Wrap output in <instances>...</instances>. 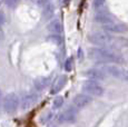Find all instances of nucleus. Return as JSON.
Instances as JSON below:
<instances>
[{"label":"nucleus","mask_w":128,"mask_h":127,"mask_svg":"<svg viewBox=\"0 0 128 127\" xmlns=\"http://www.w3.org/2000/svg\"><path fill=\"white\" fill-rule=\"evenodd\" d=\"M88 57L92 60L100 64H122V58L116 52L105 49V48L98 47V48H90L88 50Z\"/></svg>","instance_id":"obj_1"},{"label":"nucleus","mask_w":128,"mask_h":127,"mask_svg":"<svg viewBox=\"0 0 128 127\" xmlns=\"http://www.w3.org/2000/svg\"><path fill=\"white\" fill-rule=\"evenodd\" d=\"M88 40L92 45L104 47L114 42V37L112 34L106 32V31H92L88 35Z\"/></svg>","instance_id":"obj_2"},{"label":"nucleus","mask_w":128,"mask_h":127,"mask_svg":"<svg viewBox=\"0 0 128 127\" xmlns=\"http://www.w3.org/2000/svg\"><path fill=\"white\" fill-rule=\"evenodd\" d=\"M102 69L104 70V72L107 76L114 77L118 80H122V82H128V69L126 68H122L116 65L109 64V65L102 66Z\"/></svg>","instance_id":"obj_3"},{"label":"nucleus","mask_w":128,"mask_h":127,"mask_svg":"<svg viewBox=\"0 0 128 127\" xmlns=\"http://www.w3.org/2000/svg\"><path fill=\"white\" fill-rule=\"evenodd\" d=\"M82 90L86 92V95L94 97H102L105 92L104 87L95 80H86L82 84Z\"/></svg>","instance_id":"obj_4"},{"label":"nucleus","mask_w":128,"mask_h":127,"mask_svg":"<svg viewBox=\"0 0 128 127\" xmlns=\"http://www.w3.org/2000/svg\"><path fill=\"white\" fill-rule=\"evenodd\" d=\"M19 104L20 102H19L18 96L14 92H10V94L6 95V97L4 99V110L9 115L14 114L18 109Z\"/></svg>","instance_id":"obj_5"},{"label":"nucleus","mask_w":128,"mask_h":127,"mask_svg":"<svg viewBox=\"0 0 128 127\" xmlns=\"http://www.w3.org/2000/svg\"><path fill=\"white\" fill-rule=\"evenodd\" d=\"M102 28H104L105 31L112 34H125L128 31V26L126 24L117 21V19L106 24V25H102Z\"/></svg>","instance_id":"obj_6"},{"label":"nucleus","mask_w":128,"mask_h":127,"mask_svg":"<svg viewBox=\"0 0 128 127\" xmlns=\"http://www.w3.org/2000/svg\"><path fill=\"white\" fill-rule=\"evenodd\" d=\"M77 117V109L71 105L67 109L62 112L60 115L58 116V123L59 124H65V123H74L76 120Z\"/></svg>","instance_id":"obj_7"},{"label":"nucleus","mask_w":128,"mask_h":127,"mask_svg":"<svg viewBox=\"0 0 128 127\" xmlns=\"http://www.w3.org/2000/svg\"><path fill=\"white\" fill-rule=\"evenodd\" d=\"M92 102V98L89 96V95L78 94L72 98V106L78 110V109L85 108V107L88 106Z\"/></svg>","instance_id":"obj_8"},{"label":"nucleus","mask_w":128,"mask_h":127,"mask_svg":"<svg viewBox=\"0 0 128 127\" xmlns=\"http://www.w3.org/2000/svg\"><path fill=\"white\" fill-rule=\"evenodd\" d=\"M115 17L112 16V14H110L108 10H100L98 11L97 14H95V17H94V20L96 21V22L100 24V25H106V24L110 22V21L115 20Z\"/></svg>","instance_id":"obj_9"},{"label":"nucleus","mask_w":128,"mask_h":127,"mask_svg":"<svg viewBox=\"0 0 128 127\" xmlns=\"http://www.w3.org/2000/svg\"><path fill=\"white\" fill-rule=\"evenodd\" d=\"M86 76L89 78V80H95V82H98V80H104L107 78V75L104 72V70L100 68H90L89 70L86 72Z\"/></svg>","instance_id":"obj_10"},{"label":"nucleus","mask_w":128,"mask_h":127,"mask_svg":"<svg viewBox=\"0 0 128 127\" xmlns=\"http://www.w3.org/2000/svg\"><path fill=\"white\" fill-rule=\"evenodd\" d=\"M38 100V95L36 94H28V95H24L21 99V108L24 110L26 109H29L30 107H32L37 102Z\"/></svg>","instance_id":"obj_11"},{"label":"nucleus","mask_w":128,"mask_h":127,"mask_svg":"<svg viewBox=\"0 0 128 127\" xmlns=\"http://www.w3.org/2000/svg\"><path fill=\"white\" fill-rule=\"evenodd\" d=\"M51 82V77L47 76V77H39L37 78L35 80V88L38 90V92H42V90H45L47 87L49 86V84H50Z\"/></svg>","instance_id":"obj_12"},{"label":"nucleus","mask_w":128,"mask_h":127,"mask_svg":"<svg viewBox=\"0 0 128 127\" xmlns=\"http://www.w3.org/2000/svg\"><path fill=\"white\" fill-rule=\"evenodd\" d=\"M49 32H51V35H60L62 31V27H61V22L59 19H54L52 21H50L48 26H47Z\"/></svg>","instance_id":"obj_13"},{"label":"nucleus","mask_w":128,"mask_h":127,"mask_svg":"<svg viewBox=\"0 0 128 127\" xmlns=\"http://www.w3.org/2000/svg\"><path fill=\"white\" fill-rule=\"evenodd\" d=\"M66 84H67V77H66L65 75H62V76L59 77L57 79V82H55L51 92H52V94H57V92H59L61 89L64 88V87L66 86Z\"/></svg>","instance_id":"obj_14"},{"label":"nucleus","mask_w":128,"mask_h":127,"mask_svg":"<svg viewBox=\"0 0 128 127\" xmlns=\"http://www.w3.org/2000/svg\"><path fill=\"white\" fill-rule=\"evenodd\" d=\"M54 14H55V7H54L52 4L49 2L48 4H46L44 7V19L45 20H49L54 16Z\"/></svg>","instance_id":"obj_15"},{"label":"nucleus","mask_w":128,"mask_h":127,"mask_svg":"<svg viewBox=\"0 0 128 127\" xmlns=\"http://www.w3.org/2000/svg\"><path fill=\"white\" fill-rule=\"evenodd\" d=\"M48 40H50L51 42L56 44L57 46H60L62 44V37L60 35H51L48 37Z\"/></svg>","instance_id":"obj_16"},{"label":"nucleus","mask_w":128,"mask_h":127,"mask_svg":"<svg viewBox=\"0 0 128 127\" xmlns=\"http://www.w3.org/2000/svg\"><path fill=\"white\" fill-rule=\"evenodd\" d=\"M62 105H64V97H61V96L56 97V99L54 100V105H52L54 109H59L60 107H62Z\"/></svg>","instance_id":"obj_17"},{"label":"nucleus","mask_w":128,"mask_h":127,"mask_svg":"<svg viewBox=\"0 0 128 127\" xmlns=\"http://www.w3.org/2000/svg\"><path fill=\"white\" fill-rule=\"evenodd\" d=\"M72 68H74V59L71 57H69L65 62V70L66 72H71Z\"/></svg>","instance_id":"obj_18"},{"label":"nucleus","mask_w":128,"mask_h":127,"mask_svg":"<svg viewBox=\"0 0 128 127\" xmlns=\"http://www.w3.org/2000/svg\"><path fill=\"white\" fill-rule=\"evenodd\" d=\"M105 4V0H92V6L94 8L98 9Z\"/></svg>","instance_id":"obj_19"},{"label":"nucleus","mask_w":128,"mask_h":127,"mask_svg":"<svg viewBox=\"0 0 128 127\" xmlns=\"http://www.w3.org/2000/svg\"><path fill=\"white\" fill-rule=\"evenodd\" d=\"M18 2L19 0H6V4H8V7H16Z\"/></svg>","instance_id":"obj_20"},{"label":"nucleus","mask_w":128,"mask_h":127,"mask_svg":"<svg viewBox=\"0 0 128 127\" xmlns=\"http://www.w3.org/2000/svg\"><path fill=\"white\" fill-rule=\"evenodd\" d=\"M6 21V17H4V14L2 11H0V26H2Z\"/></svg>","instance_id":"obj_21"},{"label":"nucleus","mask_w":128,"mask_h":127,"mask_svg":"<svg viewBox=\"0 0 128 127\" xmlns=\"http://www.w3.org/2000/svg\"><path fill=\"white\" fill-rule=\"evenodd\" d=\"M51 117H52V113H48L47 116L45 117V119H42V123H47L49 119H51Z\"/></svg>","instance_id":"obj_22"},{"label":"nucleus","mask_w":128,"mask_h":127,"mask_svg":"<svg viewBox=\"0 0 128 127\" xmlns=\"http://www.w3.org/2000/svg\"><path fill=\"white\" fill-rule=\"evenodd\" d=\"M69 4H70V0H64V4H65L66 7H67Z\"/></svg>","instance_id":"obj_23"},{"label":"nucleus","mask_w":128,"mask_h":127,"mask_svg":"<svg viewBox=\"0 0 128 127\" xmlns=\"http://www.w3.org/2000/svg\"><path fill=\"white\" fill-rule=\"evenodd\" d=\"M0 106H1V90H0Z\"/></svg>","instance_id":"obj_24"},{"label":"nucleus","mask_w":128,"mask_h":127,"mask_svg":"<svg viewBox=\"0 0 128 127\" xmlns=\"http://www.w3.org/2000/svg\"><path fill=\"white\" fill-rule=\"evenodd\" d=\"M0 39H1V32H0Z\"/></svg>","instance_id":"obj_25"}]
</instances>
